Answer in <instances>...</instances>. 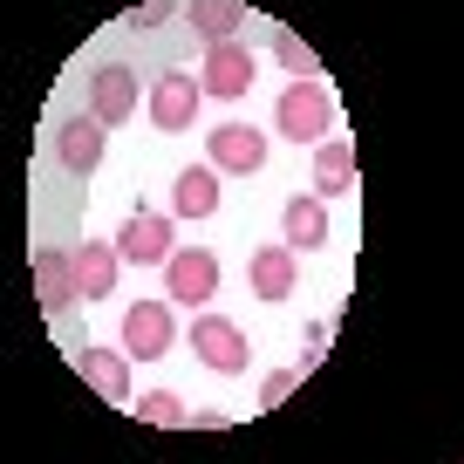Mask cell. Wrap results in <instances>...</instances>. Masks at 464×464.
<instances>
[{"label":"cell","instance_id":"cell-1","mask_svg":"<svg viewBox=\"0 0 464 464\" xmlns=\"http://www.w3.org/2000/svg\"><path fill=\"white\" fill-rule=\"evenodd\" d=\"M274 123H280V137H294V144H321V137L334 130V96L314 82V75H294L287 89H280V110H274Z\"/></svg>","mask_w":464,"mask_h":464},{"label":"cell","instance_id":"cell-2","mask_svg":"<svg viewBox=\"0 0 464 464\" xmlns=\"http://www.w3.org/2000/svg\"><path fill=\"white\" fill-rule=\"evenodd\" d=\"M218 294V253L205 246H178L171 260H164V301L171 307H191V314H205V301Z\"/></svg>","mask_w":464,"mask_h":464},{"label":"cell","instance_id":"cell-3","mask_svg":"<svg viewBox=\"0 0 464 464\" xmlns=\"http://www.w3.org/2000/svg\"><path fill=\"white\" fill-rule=\"evenodd\" d=\"M185 342L212 376H239V369H246V334H239V321H226V314H191Z\"/></svg>","mask_w":464,"mask_h":464},{"label":"cell","instance_id":"cell-4","mask_svg":"<svg viewBox=\"0 0 464 464\" xmlns=\"http://www.w3.org/2000/svg\"><path fill=\"white\" fill-rule=\"evenodd\" d=\"M253 69H260V62H253L246 42H212L205 48V69H198V89L212 102H239L253 89Z\"/></svg>","mask_w":464,"mask_h":464},{"label":"cell","instance_id":"cell-5","mask_svg":"<svg viewBox=\"0 0 464 464\" xmlns=\"http://www.w3.org/2000/svg\"><path fill=\"white\" fill-rule=\"evenodd\" d=\"M110 246H116V260H130V266H164L178 253V232H171L164 212H130Z\"/></svg>","mask_w":464,"mask_h":464},{"label":"cell","instance_id":"cell-6","mask_svg":"<svg viewBox=\"0 0 464 464\" xmlns=\"http://www.w3.org/2000/svg\"><path fill=\"white\" fill-rule=\"evenodd\" d=\"M198 102H205L198 75L164 69L158 82H150V123H158L164 137H178V130H191V123H198Z\"/></svg>","mask_w":464,"mask_h":464},{"label":"cell","instance_id":"cell-7","mask_svg":"<svg viewBox=\"0 0 464 464\" xmlns=\"http://www.w3.org/2000/svg\"><path fill=\"white\" fill-rule=\"evenodd\" d=\"M171 342H178L171 301H130V307H123V355L158 362V355H171Z\"/></svg>","mask_w":464,"mask_h":464},{"label":"cell","instance_id":"cell-8","mask_svg":"<svg viewBox=\"0 0 464 464\" xmlns=\"http://www.w3.org/2000/svg\"><path fill=\"white\" fill-rule=\"evenodd\" d=\"M205 164H212V171H232V178H253L266 164V137L253 130V123H218V130L205 137Z\"/></svg>","mask_w":464,"mask_h":464},{"label":"cell","instance_id":"cell-9","mask_svg":"<svg viewBox=\"0 0 464 464\" xmlns=\"http://www.w3.org/2000/svg\"><path fill=\"white\" fill-rule=\"evenodd\" d=\"M102 144H110V130H102L89 110H75V116L55 123V158H62V171H75V178H89L102 164Z\"/></svg>","mask_w":464,"mask_h":464},{"label":"cell","instance_id":"cell-10","mask_svg":"<svg viewBox=\"0 0 464 464\" xmlns=\"http://www.w3.org/2000/svg\"><path fill=\"white\" fill-rule=\"evenodd\" d=\"M130 110H137V75L123 62H102L89 75V116H96L102 130H116V123H130Z\"/></svg>","mask_w":464,"mask_h":464},{"label":"cell","instance_id":"cell-11","mask_svg":"<svg viewBox=\"0 0 464 464\" xmlns=\"http://www.w3.org/2000/svg\"><path fill=\"white\" fill-rule=\"evenodd\" d=\"M69 274H75V301H110V294H116V274H123V260H116L110 239H82V246L69 253Z\"/></svg>","mask_w":464,"mask_h":464},{"label":"cell","instance_id":"cell-12","mask_svg":"<svg viewBox=\"0 0 464 464\" xmlns=\"http://www.w3.org/2000/svg\"><path fill=\"white\" fill-rule=\"evenodd\" d=\"M294 280H301V253L294 246H253V260H246L253 301H294Z\"/></svg>","mask_w":464,"mask_h":464},{"label":"cell","instance_id":"cell-13","mask_svg":"<svg viewBox=\"0 0 464 464\" xmlns=\"http://www.w3.org/2000/svg\"><path fill=\"white\" fill-rule=\"evenodd\" d=\"M75 369L89 376V390L102 396V403H130V355L123 348H75Z\"/></svg>","mask_w":464,"mask_h":464},{"label":"cell","instance_id":"cell-14","mask_svg":"<svg viewBox=\"0 0 464 464\" xmlns=\"http://www.w3.org/2000/svg\"><path fill=\"white\" fill-rule=\"evenodd\" d=\"M280 246H294V253H314V246H328V205L321 198H287V212H280Z\"/></svg>","mask_w":464,"mask_h":464},{"label":"cell","instance_id":"cell-15","mask_svg":"<svg viewBox=\"0 0 464 464\" xmlns=\"http://www.w3.org/2000/svg\"><path fill=\"white\" fill-rule=\"evenodd\" d=\"M171 212L178 218H212L218 212V171H212V164H185V171H178Z\"/></svg>","mask_w":464,"mask_h":464},{"label":"cell","instance_id":"cell-16","mask_svg":"<svg viewBox=\"0 0 464 464\" xmlns=\"http://www.w3.org/2000/svg\"><path fill=\"white\" fill-rule=\"evenodd\" d=\"M34 294H42L48 314L75 307V274H69V253H62V246H42V253H34Z\"/></svg>","mask_w":464,"mask_h":464},{"label":"cell","instance_id":"cell-17","mask_svg":"<svg viewBox=\"0 0 464 464\" xmlns=\"http://www.w3.org/2000/svg\"><path fill=\"white\" fill-rule=\"evenodd\" d=\"M185 21H191V34H205V48H212V42H232V34L246 28V7H239V0H185Z\"/></svg>","mask_w":464,"mask_h":464},{"label":"cell","instance_id":"cell-18","mask_svg":"<svg viewBox=\"0 0 464 464\" xmlns=\"http://www.w3.org/2000/svg\"><path fill=\"white\" fill-rule=\"evenodd\" d=\"M355 185V150L342 144V137H321L314 144V191L321 198H334V191Z\"/></svg>","mask_w":464,"mask_h":464},{"label":"cell","instance_id":"cell-19","mask_svg":"<svg viewBox=\"0 0 464 464\" xmlns=\"http://www.w3.org/2000/svg\"><path fill=\"white\" fill-rule=\"evenodd\" d=\"M144 423H158V430H178V423H191V410L178 403L171 390H150V396H144Z\"/></svg>","mask_w":464,"mask_h":464},{"label":"cell","instance_id":"cell-20","mask_svg":"<svg viewBox=\"0 0 464 464\" xmlns=\"http://www.w3.org/2000/svg\"><path fill=\"white\" fill-rule=\"evenodd\" d=\"M274 55H280V69H294V75H314V48H307L301 34H287V28H280V34H274Z\"/></svg>","mask_w":464,"mask_h":464},{"label":"cell","instance_id":"cell-21","mask_svg":"<svg viewBox=\"0 0 464 464\" xmlns=\"http://www.w3.org/2000/svg\"><path fill=\"white\" fill-rule=\"evenodd\" d=\"M287 390H294V369H280V376H266V390H260V396H266V403H280Z\"/></svg>","mask_w":464,"mask_h":464}]
</instances>
